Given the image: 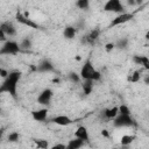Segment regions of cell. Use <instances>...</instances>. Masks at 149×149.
Here are the masks:
<instances>
[{"instance_id":"cell-1","label":"cell","mask_w":149,"mask_h":149,"mask_svg":"<svg viewBox=\"0 0 149 149\" xmlns=\"http://www.w3.org/2000/svg\"><path fill=\"white\" fill-rule=\"evenodd\" d=\"M21 79V72L17 70L9 71V74L2 79L0 93H8L13 99H17V84Z\"/></svg>"},{"instance_id":"cell-2","label":"cell","mask_w":149,"mask_h":149,"mask_svg":"<svg viewBox=\"0 0 149 149\" xmlns=\"http://www.w3.org/2000/svg\"><path fill=\"white\" fill-rule=\"evenodd\" d=\"M80 78L81 80H91V81H98L101 79V73L99 70L95 69V66L93 65V63L91 62V59H86L84 62V64L80 68Z\"/></svg>"},{"instance_id":"cell-3","label":"cell","mask_w":149,"mask_h":149,"mask_svg":"<svg viewBox=\"0 0 149 149\" xmlns=\"http://www.w3.org/2000/svg\"><path fill=\"white\" fill-rule=\"evenodd\" d=\"M21 48L19 42L14 41V40H7L5 43H2L1 49H0V55H16L19 52H21Z\"/></svg>"},{"instance_id":"cell-4","label":"cell","mask_w":149,"mask_h":149,"mask_svg":"<svg viewBox=\"0 0 149 149\" xmlns=\"http://www.w3.org/2000/svg\"><path fill=\"white\" fill-rule=\"evenodd\" d=\"M102 10L116 13V14L119 15V14L126 13V7H125V5H123L120 0H108V1H106V2L104 3Z\"/></svg>"},{"instance_id":"cell-5","label":"cell","mask_w":149,"mask_h":149,"mask_svg":"<svg viewBox=\"0 0 149 149\" xmlns=\"http://www.w3.org/2000/svg\"><path fill=\"white\" fill-rule=\"evenodd\" d=\"M52 97H54V91H52L51 88L47 87V88L42 90V91L38 93L36 101H37L38 105H41V106H43V107H48V106L50 105V102H51Z\"/></svg>"},{"instance_id":"cell-6","label":"cell","mask_w":149,"mask_h":149,"mask_svg":"<svg viewBox=\"0 0 149 149\" xmlns=\"http://www.w3.org/2000/svg\"><path fill=\"white\" fill-rule=\"evenodd\" d=\"M135 121L132 118V115H123V114H119L114 120H113V126L116 128H121V127H133L135 126Z\"/></svg>"},{"instance_id":"cell-7","label":"cell","mask_w":149,"mask_h":149,"mask_svg":"<svg viewBox=\"0 0 149 149\" xmlns=\"http://www.w3.org/2000/svg\"><path fill=\"white\" fill-rule=\"evenodd\" d=\"M134 19V13H129V12H126V13H122V14H119L116 15L109 23V28L111 27H116V26H121L123 23H127L129 21H132Z\"/></svg>"},{"instance_id":"cell-8","label":"cell","mask_w":149,"mask_h":149,"mask_svg":"<svg viewBox=\"0 0 149 149\" xmlns=\"http://www.w3.org/2000/svg\"><path fill=\"white\" fill-rule=\"evenodd\" d=\"M15 19H16V21H17L19 23H21V24H23V26H27V27H29V28H34V29H40V28H41V26H40L37 22H35V21H33L31 19L27 17V16L23 15L22 13H16Z\"/></svg>"},{"instance_id":"cell-9","label":"cell","mask_w":149,"mask_h":149,"mask_svg":"<svg viewBox=\"0 0 149 149\" xmlns=\"http://www.w3.org/2000/svg\"><path fill=\"white\" fill-rule=\"evenodd\" d=\"M48 113H49L48 107H42V108H38V109L33 111L31 112V118H33L34 121L44 122L48 119Z\"/></svg>"},{"instance_id":"cell-10","label":"cell","mask_w":149,"mask_h":149,"mask_svg":"<svg viewBox=\"0 0 149 149\" xmlns=\"http://www.w3.org/2000/svg\"><path fill=\"white\" fill-rule=\"evenodd\" d=\"M0 30H1L2 33H5V35H6L7 37H9V38L16 36V34H17L16 28H15L14 24H13L12 22H9V21L2 22V23L0 24Z\"/></svg>"},{"instance_id":"cell-11","label":"cell","mask_w":149,"mask_h":149,"mask_svg":"<svg viewBox=\"0 0 149 149\" xmlns=\"http://www.w3.org/2000/svg\"><path fill=\"white\" fill-rule=\"evenodd\" d=\"M51 122L57 125V126H61V127H64V126H70L73 123V120L65 115V114H61V115H56L54 118H51Z\"/></svg>"},{"instance_id":"cell-12","label":"cell","mask_w":149,"mask_h":149,"mask_svg":"<svg viewBox=\"0 0 149 149\" xmlns=\"http://www.w3.org/2000/svg\"><path fill=\"white\" fill-rule=\"evenodd\" d=\"M36 70H37L38 72H42V73L50 72V71H54V64H52L49 59L44 58V59H42V61L37 64Z\"/></svg>"},{"instance_id":"cell-13","label":"cell","mask_w":149,"mask_h":149,"mask_svg":"<svg viewBox=\"0 0 149 149\" xmlns=\"http://www.w3.org/2000/svg\"><path fill=\"white\" fill-rule=\"evenodd\" d=\"M74 137H77V139L84 141L85 143L88 142V141H90V134H88L87 128H86L85 126H79V127L76 129V132H74Z\"/></svg>"},{"instance_id":"cell-14","label":"cell","mask_w":149,"mask_h":149,"mask_svg":"<svg viewBox=\"0 0 149 149\" xmlns=\"http://www.w3.org/2000/svg\"><path fill=\"white\" fill-rule=\"evenodd\" d=\"M119 115V106H113L104 109V116L107 120H114Z\"/></svg>"},{"instance_id":"cell-15","label":"cell","mask_w":149,"mask_h":149,"mask_svg":"<svg viewBox=\"0 0 149 149\" xmlns=\"http://www.w3.org/2000/svg\"><path fill=\"white\" fill-rule=\"evenodd\" d=\"M133 61L139 64V65H142L144 69L149 70V58L147 56H142V55H135L133 56Z\"/></svg>"},{"instance_id":"cell-16","label":"cell","mask_w":149,"mask_h":149,"mask_svg":"<svg viewBox=\"0 0 149 149\" xmlns=\"http://www.w3.org/2000/svg\"><path fill=\"white\" fill-rule=\"evenodd\" d=\"M85 144L84 141L77 139V137H73L72 140H69L68 143H66V149H80Z\"/></svg>"},{"instance_id":"cell-17","label":"cell","mask_w":149,"mask_h":149,"mask_svg":"<svg viewBox=\"0 0 149 149\" xmlns=\"http://www.w3.org/2000/svg\"><path fill=\"white\" fill-rule=\"evenodd\" d=\"M76 33H77V29L73 26H66L63 30V35L66 40H72L76 36Z\"/></svg>"},{"instance_id":"cell-18","label":"cell","mask_w":149,"mask_h":149,"mask_svg":"<svg viewBox=\"0 0 149 149\" xmlns=\"http://www.w3.org/2000/svg\"><path fill=\"white\" fill-rule=\"evenodd\" d=\"M99 34H100V30H99V29L91 30V31L85 36V41L88 42V43H94V41L99 37Z\"/></svg>"},{"instance_id":"cell-19","label":"cell","mask_w":149,"mask_h":149,"mask_svg":"<svg viewBox=\"0 0 149 149\" xmlns=\"http://www.w3.org/2000/svg\"><path fill=\"white\" fill-rule=\"evenodd\" d=\"M136 137H135V135H129V134H125V135H122L121 136V139H120V144L121 146H129V144H132L133 142H134V140H135Z\"/></svg>"},{"instance_id":"cell-20","label":"cell","mask_w":149,"mask_h":149,"mask_svg":"<svg viewBox=\"0 0 149 149\" xmlns=\"http://www.w3.org/2000/svg\"><path fill=\"white\" fill-rule=\"evenodd\" d=\"M19 44H20V48H21L22 51H27V50H29V49L33 47V42H31V40H30L29 37L22 38V40L19 42Z\"/></svg>"},{"instance_id":"cell-21","label":"cell","mask_w":149,"mask_h":149,"mask_svg":"<svg viewBox=\"0 0 149 149\" xmlns=\"http://www.w3.org/2000/svg\"><path fill=\"white\" fill-rule=\"evenodd\" d=\"M93 83L94 81H91V80H83L81 86H83V91H84L85 94H90L92 92V90H93Z\"/></svg>"},{"instance_id":"cell-22","label":"cell","mask_w":149,"mask_h":149,"mask_svg":"<svg viewBox=\"0 0 149 149\" xmlns=\"http://www.w3.org/2000/svg\"><path fill=\"white\" fill-rule=\"evenodd\" d=\"M34 142L38 149H48L49 148V142L44 139H34Z\"/></svg>"},{"instance_id":"cell-23","label":"cell","mask_w":149,"mask_h":149,"mask_svg":"<svg viewBox=\"0 0 149 149\" xmlns=\"http://www.w3.org/2000/svg\"><path fill=\"white\" fill-rule=\"evenodd\" d=\"M128 38H125V37H122V38H119L116 42H115V48H118V49H121V50H123V49H127V47H128Z\"/></svg>"},{"instance_id":"cell-24","label":"cell","mask_w":149,"mask_h":149,"mask_svg":"<svg viewBox=\"0 0 149 149\" xmlns=\"http://www.w3.org/2000/svg\"><path fill=\"white\" fill-rule=\"evenodd\" d=\"M74 5L77 8L83 9V10H87L90 8V1L88 0H78V1H76Z\"/></svg>"},{"instance_id":"cell-25","label":"cell","mask_w":149,"mask_h":149,"mask_svg":"<svg viewBox=\"0 0 149 149\" xmlns=\"http://www.w3.org/2000/svg\"><path fill=\"white\" fill-rule=\"evenodd\" d=\"M140 79H141V70L134 71V72L129 76V78H128V80H129L130 83H137V81H140Z\"/></svg>"},{"instance_id":"cell-26","label":"cell","mask_w":149,"mask_h":149,"mask_svg":"<svg viewBox=\"0 0 149 149\" xmlns=\"http://www.w3.org/2000/svg\"><path fill=\"white\" fill-rule=\"evenodd\" d=\"M68 78L70 79L71 83H74V84H77V83H79V81H83L81 78H80V74H79V73H76V72H70V73L68 74Z\"/></svg>"},{"instance_id":"cell-27","label":"cell","mask_w":149,"mask_h":149,"mask_svg":"<svg viewBox=\"0 0 149 149\" xmlns=\"http://www.w3.org/2000/svg\"><path fill=\"white\" fill-rule=\"evenodd\" d=\"M7 140L9 142H17L20 140V134L17 132H10L8 135H7Z\"/></svg>"},{"instance_id":"cell-28","label":"cell","mask_w":149,"mask_h":149,"mask_svg":"<svg viewBox=\"0 0 149 149\" xmlns=\"http://www.w3.org/2000/svg\"><path fill=\"white\" fill-rule=\"evenodd\" d=\"M119 114H123V115H132L130 114V109L127 105H120L119 106Z\"/></svg>"},{"instance_id":"cell-29","label":"cell","mask_w":149,"mask_h":149,"mask_svg":"<svg viewBox=\"0 0 149 149\" xmlns=\"http://www.w3.org/2000/svg\"><path fill=\"white\" fill-rule=\"evenodd\" d=\"M114 49H115V43H113V42H108V43L105 44V50H106L107 52H111V51L114 50Z\"/></svg>"},{"instance_id":"cell-30","label":"cell","mask_w":149,"mask_h":149,"mask_svg":"<svg viewBox=\"0 0 149 149\" xmlns=\"http://www.w3.org/2000/svg\"><path fill=\"white\" fill-rule=\"evenodd\" d=\"M50 149H66V144H64V143H56Z\"/></svg>"},{"instance_id":"cell-31","label":"cell","mask_w":149,"mask_h":149,"mask_svg":"<svg viewBox=\"0 0 149 149\" xmlns=\"http://www.w3.org/2000/svg\"><path fill=\"white\" fill-rule=\"evenodd\" d=\"M8 74H9V71H7V70H6V69H3V68H0V76H1V78H2V79H5Z\"/></svg>"},{"instance_id":"cell-32","label":"cell","mask_w":149,"mask_h":149,"mask_svg":"<svg viewBox=\"0 0 149 149\" xmlns=\"http://www.w3.org/2000/svg\"><path fill=\"white\" fill-rule=\"evenodd\" d=\"M101 134H102V136H105V137H109V134L107 133V130H106V129H102Z\"/></svg>"},{"instance_id":"cell-33","label":"cell","mask_w":149,"mask_h":149,"mask_svg":"<svg viewBox=\"0 0 149 149\" xmlns=\"http://www.w3.org/2000/svg\"><path fill=\"white\" fill-rule=\"evenodd\" d=\"M144 81H146V84H149V77H147V78L144 79Z\"/></svg>"}]
</instances>
